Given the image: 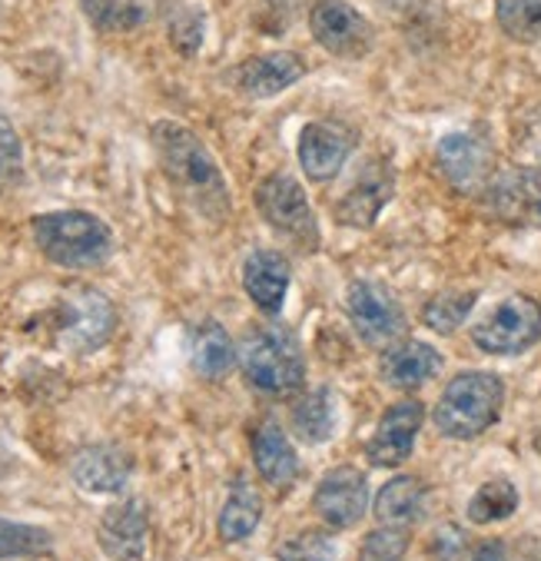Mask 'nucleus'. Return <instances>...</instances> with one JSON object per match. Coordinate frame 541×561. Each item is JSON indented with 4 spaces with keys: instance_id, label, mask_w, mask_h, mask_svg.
Segmentation results:
<instances>
[{
    "instance_id": "1",
    "label": "nucleus",
    "mask_w": 541,
    "mask_h": 561,
    "mask_svg": "<svg viewBox=\"0 0 541 561\" xmlns=\"http://www.w3.org/2000/svg\"><path fill=\"white\" fill-rule=\"evenodd\" d=\"M150 144L170 183L183 193V199L209 222H223L233 213L230 183L209 153V147L176 121H157L150 127Z\"/></svg>"
},
{
    "instance_id": "2",
    "label": "nucleus",
    "mask_w": 541,
    "mask_h": 561,
    "mask_svg": "<svg viewBox=\"0 0 541 561\" xmlns=\"http://www.w3.org/2000/svg\"><path fill=\"white\" fill-rule=\"evenodd\" d=\"M37 250L64 270H96L114 253L111 227L83 209L41 213L31 219Z\"/></svg>"
},
{
    "instance_id": "3",
    "label": "nucleus",
    "mask_w": 541,
    "mask_h": 561,
    "mask_svg": "<svg viewBox=\"0 0 541 561\" xmlns=\"http://www.w3.org/2000/svg\"><path fill=\"white\" fill-rule=\"evenodd\" d=\"M240 369L246 382L266 396H292L306 382L302 350L283 325H263L246 335L240 346Z\"/></svg>"
},
{
    "instance_id": "4",
    "label": "nucleus",
    "mask_w": 541,
    "mask_h": 561,
    "mask_svg": "<svg viewBox=\"0 0 541 561\" xmlns=\"http://www.w3.org/2000/svg\"><path fill=\"white\" fill-rule=\"evenodd\" d=\"M505 402V382L492 373L456 376L436 402V428L449 438H475L498 422Z\"/></svg>"
},
{
    "instance_id": "5",
    "label": "nucleus",
    "mask_w": 541,
    "mask_h": 561,
    "mask_svg": "<svg viewBox=\"0 0 541 561\" xmlns=\"http://www.w3.org/2000/svg\"><path fill=\"white\" fill-rule=\"evenodd\" d=\"M253 203H256L260 216L292 250H299L306 256H312L319 250V243H322L319 219H315V209L309 206V196L296 176H289V173L263 176V183L253 193Z\"/></svg>"
},
{
    "instance_id": "6",
    "label": "nucleus",
    "mask_w": 541,
    "mask_h": 561,
    "mask_svg": "<svg viewBox=\"0 0 541 561\" xmlns=\"http://www.w3.org/2000/svg\"><path fill=\"white\" fill-rule=\"evenodd\" d=\"M538 340L541 306L531 296H508L472 325V343L488 356H518Z\"/></svg>"
},
{
    "instance_id": "7",
    "label": "nucleus",
    "mask_w": 541,
    "mask_h": 561,
    "mask_svg": "<svg viewBox=\"0 0 541 561\" xmlns=\"http://www.w3.org/2000/svg\"><path fill=\"white\" fill-rule=\"evenodd\" d=\"M309 34L339 60H362L376 50L372 21L349 0H315L309 8Z\"/></svg>"
},
{
    "instance_id": "8",
    "label": "nucleus",
    "mask_w": 541,
    "mask_h": 561,
    "mask_svg": "<svg viewBox=\"0 0 541 561\" xmlns=\"http://www.w3.org/2000/svg\"><path fill=\"white\" fill-rule=\"evenodd\" d=\"M346 312L353 329L369 350H392L405 335V309L399 296L372 279H356L346 293Z\"/></svg>"
},
{
    "instance_id": "9",
    "label": "nucleus",
    "mask_w": 541,
    "mask_h": 561,
    "mask_svg": "<svg viewBox=\"0 0 541 561\" xmlns=\"http://www.w3.org/2000/svg\"><path fill=\"white\" fill-rule=\"evenodd\" d=\"M485 209L511 230L541 227V167H508L482 190Z\"/></svg>"
},
{
    "instance_id": "10",
    "label": "nucleus",
    "mask_w": 541,
    "mask_h": 561,
    "mask_svg": "<svg viewBox=\"0 0 541 561\" xmlns=\"http://www.w3.org/2000/svg\"><path fill=\"white\" fill-rule=\"evenodd\" d=\"M392 193H395L392 163L382 157H372L359 167L356 180L333 203V216H336V222H343V227H349V230H369L379 219V213L389 206Z\"/></svg>"
},
{
    "instance_id": "11",
    "label": "nucleus",
    "mask_w": 541,
    "mask_h": 561,
    "mask_svg": "<svg viewBox=\"0 0 541 561\" xmlns=\"http://www.w3.org/2000/svg\"><path fill=\"white\" fill-rule=\"evenodd\" d=\"M439 173L459 190V193H479L495 176V150L492 144L475 130H456L439 140L436 147Z\"/></svg>"
},
{
    "instance_id": "12",
    "label": "nucleus",
    "mask_w": 541,
    "mask_h": 561,
    "mask_svg": "<svg viewBox=\"0 0 541 561\" xmlns=\"http://www.w3.org/2000/svg\"><path fill=\"white\" fill-rule=\"evenodd\" d=\"M359 137L353 127L336 124V121H312L299 130V167L312 183H330L343 173L356 150Z\"/></svg>"
},
{
    "instance_id": "13",
    "label": "nucleus",
    "mask_w": 541,
    "mask_h": 561,
    "mask_svg": "<svg viewBox=\"0 0 541 561\" xmlns=\"http://www.w3.org/2000/svg\"><path fill=\"white\" fill-rule=\"evenodd\" d=\"M117 309L96 289H77L64 302V329L60 340L70 353H93L114 335Z\"/></svg>"
},
{
    "instance_id": "14",
    "label": "nucleus",
    "mask_w": 541,
    "mask_h": 561,
    "mask_svg": "<svg viewBox=\"0 0 541 561\" xmlns=\"http://www.w3.org/2000/svg\"><path fill=\"white\" fill-rule=\"evenodd\" d=\"M315 515L330 528H353L369 508V482L356 466H336L322 476L312 495Z\"/></svg>"
},
{
    "instance_id": "15",
    "label": "nucleus",
    "mask_w": 541,
    "mask_h": 561,
    "mask_svg": "<svg viewBox=\"0 0 541 561\" xmlns=\"http://www.w3.org/2000/svg\"><path fill=\"white\" fill-rule=\"evenodd\" d=\"M425 422V405L418 399H402L389 405L379 419V428L372 432L366 445V459L376 469H395L412 456L415 435Z\"/></svg>"
},
{
    "instance_id": "16",
    "label": "nucleus",
    "mask_w": 541,
    "mask_h": 561,
    "mask_svg": "<svg viewBox=\"0 0 541 561\" xmlns=\"http://www.w3.org/2000/svg\"><path fill=\"white\" fill-rule=\"evenodd\" d=\"M96 541L114 561H137L147 554L150 515L140 499H124L103 512L96 525Z\"/></svg>"
},
{
    "instance_id": "17",
    "label": "nucleus",
    "mask_w": 541,
    "mask_h": 561,
    "mask_svg": "<svg viewBox=\"0 0 541 561\" xmlns=\"http://www.w3.org/2000/svg\"><path fill=\"white\" fill-rule=\"evenodd\" d=\"M306 77V60L296 50H269L243 60L233 73V83L250 100H273L283 90L296 87Z\"/></svg>"
},
{
    "instance_id": "18",
    "label": "nucleus",
    "mask_w": 541,
    "mask_h": 561,
    "mask_svg": "<svg viewBox=\"0 0 541 561\" xmlns=\"http://www.w3.org/2000/svg\"><path fill=\"white\" fill-rule=\"evenodd\" d=\"M70 476L83 492L117 495L134 476V459L120 445H87L70 459Z\"/></svg>"
},
{
    "instance_id": "19",
    "label": "nucleus",
    "mask_w": 541,
    "mask_h": 561,
    "mask_svg": "<svg viewBox=\"0 0 541 561\" xmlns=\"http://www.w3.org/2000/svg\"><path fill=\"white\" fill-rule=\"evenodd\" d=\"M289 279L292 270L286 263L283 253L276 250H253L243 263V286L246 296L256 302V309H263L266 316H276L286 302L289 293Z\"/></svg>"
},
{
    "instance_id": "20",
    "label": "nucleus",
    "mask_w": 541,
    "mask_h": 561,
    "mask_svg": "<svg viewBox=\"0 0 541 561\" xmlns=\"http://www.w3.org/2000/svg\"><path fill=\"white\" fill-rule=\"evenodd\" d=\"M439 369H442V353L418 340H402L399 346L385 350L379 363V376L392 389H418L428 379H436Z\"/></svg>"
},
{
    "instance_id": "21",
    "label": "nucleus",
    "mask_w": 541,
    "mask_h": 561,
    "mask_svg": "<svg viewBox=\"0 0 541 561\" xmlns=\"http://www.w3.org/2000/svg\"><path fill=\"white\" fill-rule=\"evenodd\" d=\"M253 462L263 482L273 489H289L299 476V456L286 432L276 422H263L253 435Z\"/></svg>"
},
{
    "instance_id": "22",
    "label": "nucleus",
    "mask_w": 541,
    "mask_h": 561,
    "mask_svg": "<svg viewBox=\"0 0 541 561\" xmlns=\"http://www.w3.org/2000/svg\"><path fill=\"white\" fill-rule=\"evenodd\" d=\"M80 8L96 31L130 34L147 27L160 14L163 0H80Z\"/></svg>"
},
{
    "instance_id": "23",
    "label": "nucleus",
    "mask_w": 541,
    "mask_h": 561,
    "mask_svg": "<svg viewBox=\"0 0 541 561\" xmlns=\"http://www.w3.org/2000/svg\"><path fill=\"white\" fill-rule=\"evenodd\" d=\"M189 363H193V369L203 379H223L233 369V363H237L233 340H230V332L220 322H216V319H206V322H199L193 329Z\"/></svg>"
},
{
    "instance_id": "24",
    "label": "nucleus",
    "mask_w": 541,
    "mask_h": 561,
    "mask_svg": "<svg viewBox=\"0 0 541 561\" xmlns=\"http://www.w3.org/2000/svg\"><path fill=\"white\" fill-rule=\"evenodd\" d=\"M372 512H376V518L382 525L408 528L425 512V482L415 479V476H395V479H389L379 489Z\"/></svg>"
},
{
    "instance_id": "25",
    "label": "nucleus",
    "mask_w": 541,
    "mask_h": 561,
    "mask_svg": "<svg viewBox=\"0 0 541 561\" xmlns=\"http://www.w3.org/2000/svg\"><path fill=\"white\" fill-rule=\"evenodd\" d=\"M292 428L309 445H322L336 432V399L326 386L306 392L292 405Z\"/></svg>"
},
{
    "instance_id": "26",
    "label": "nucleus",
    "mask_w": 541,
    "mask_h": 561,
    "mask_svg": "<svg viewBox=\"0 0 541 561\" xmlns=\"http://www.w3.org/2000/svg\"><path fill=\"white\" fill-rule=\"evenodd\" d=\"M260 518H263V499H260V492L250 482L240 479L230 489V499H227V505L220 512V522H216V528H220V538L223 541L233 545V541L250 538L256 531Z\"/></svg>"
},
{
    "instance_id": "27",
    "label": "nucleus",
    "mask_w": 541,
    "mask_h": 561,
    "mask_svg": "<svg viewBox=\"0 0 541 561\" xmlns=\"http://www.w3.org/2000/svg\"><path fill=\"white\" fill-rule=\"evenodd\" d=\"M475 299H479V293H475V289H446V293L431 296V299L425 302V309H422V322H425L431 332L449 335V332H456V329L469 319V312H472Z\"/></svg>"
},
{
    "instance_id": "28",
    "label": "nucleus",
    "mask_w": 541,
    "mask_h": 561,
    "mask_svg": "<svg viewBox=\"0 0 541 561\" xmlns=\"http://www.w3.org/2000/svg\"><path fill=\"white\" fill-rule=\"evenodd\" d=\"M495 21L518 44L541 41V0H495Z\"/></svg>"
},
{
    "instance_id": "29",
    "label": "nucleus",
    "mask_w": 541,
    "mask_h": 561,
    "mask_svg": "<svg viewBox=\"0 0 541 561\" xmlns=\"http://www.w3.org/2000/svg\"><path fill=\"white\" fill-rule=\"evenodd\" d=\"M515 508H518V489L508 479H492V482H485L472 495V502H469V522L492 525V522H502V518L515 515Z\"/></svg>"
},
{
    "instance_id": "30",
    "label": "nucleus",
    "mask_w": 541,
    "mask_h": 561,
    "mask_svg": "<svg viewBox=\"0 0 541 561\" xmlns=\"http://www.w3.org/2000/svg\"><path fill=\"white\" fill-rule=\"evenodd\" d=\"M54 545L50 531L24 522H8L0 518V561L4 558H21V554H41Z\"/></svg>"
},
{
    "instance_id": "31",
    "label": "nucleus",
    "mask_w": 541,
    "mask_h": 561,
    "mask_svg": "<svg viewBox=\"0 0 541 561\" xmlns=\"http://www.w3.org/2000/svg\"><path fill=\"white\" fill-rule=\"evenodd\" d=\"M166 31H170V41L180 54L193 57L199 47H203V37H206V18L189 8V4H173L170 8V18H166Z\"/></svg>"
},
{
    "instance_id": "32",
    "label": "nucleus",
    "mask_w": 541,
    "mask_h": 561,
    "mask_svg": "<svg viewBox=\"0 0 541 561\" xmlns=\"http://www.w3.org/2000/svg\"><path fill=\"white\" fill-rule=\"evenodd\" d=\"M276 558L279 561H336L339 548H336V538L326 531H299L296 538L279 545Z\"/></svg>"
},
{
    "instance_id": "33",
    "label": "nucleus",
    "mask_w": 541,
    "mask_h": 561,
    "mask_svg": "<svg viewBox=\"0 0 541 561\" xmlns=\"http://www.w3.org/2000/svg\"><path fill=\"white\" fill-rule=\"evenodd\" d=\"M24 180V144L14 124L0 114V193L14 190Z\"/></svg>"
},
{
    "instance_id": "34",
    "label": "nucleus",
    "mask_w": 541,
    "mask_h": 561,
    "mask_svg": "<svg viewBox=\"0 0 541 561\" xmlns=\"http://www.w3.org/2000/svg\"><path fill=\"white\" fill-rule=\"evenodd\" d=\"M408 551V528L382 525L372 535H366L359 548V561H402Z\"/></svg>"
},
{
    "instance_id": "35",
    "label": "nucleus",
    "mask_w": 541,
    "mask_h": 561,
    "mask_svg": "<svg viewBox=\"0 0 541 561\" xmlns=\"http://www.w3.org/2000/svg\"><path fill=\"white\" fill-rule=\"evenodd\" d=\"M462 548H465V535L459 528L452 531V525L439 528L436 538H431V554H436L439 561H459Z\"/></svg>"
},
{
    "instance_id": "36",
    "label": "nucleus",
    "mask_w": 541,
    "mask_h": 561,
    "mask_svg": "<svg viewBox=\"0 0 541 561\" xmlns=\"http://www.w3.org/2000/svg\"><path fill=\"white\" fill-rule=\"evenodd\" d=\"M472 561H508V558H505V545H502V541H485V545L475 551Z\"/></svg>"
},
{
    "instance_id": "37",
    "label": "nucleus",
    "mask_w": 541,
    "mask_h": 561,
    "mask_svg": "<svg viewBox=\"0 0 541 561\" xmlns=\"http://www.w3.org/2000/svg\"><path fill=\"white\" fill-rule=\"evenodd\" d=\"M269 4H273L276 11H299V8H306V4H315V0H269Z\"/></svg>"
}]
</instances>
